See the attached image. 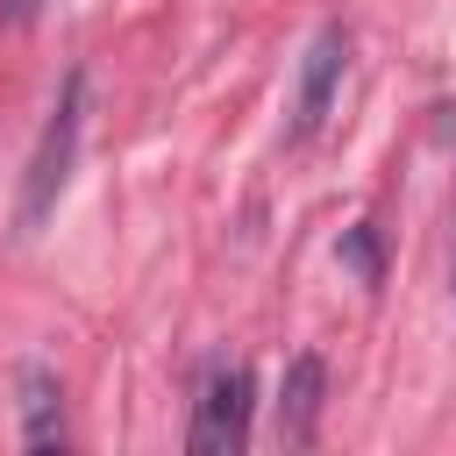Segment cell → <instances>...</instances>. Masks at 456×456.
Here are the masks:
<instances>
[{"mask_svg":"<svg viewBox=\"0 0 456 456\" xmlns=\"http://www.w3.org/2000/svg\"><path fill=\"white\" fill-rule=\"evenodd\" d=\"M342 64H349V36L328 21L314 43H306V64H299V100H292V142H306L328 107H335V86H342Z\"/></svg>","mask_w":456,"mask_h":456,"instance_id":"3","label":"cell"},{"mask_svg":"<svg viewBox=\"0 0 456 456\" xmlns=\"http://www.w3.org/2000/svg\"><path fill=\"white\" fill-rule=\"evenodd\" d=\"M86 93H93V78H86V71H64V86H57V100H50V121H43V135H36V150H28V171H21V200H14V228H21V235L43 228L50 207H57V192L71 185L78 135H86Z\"/></svg>","mask_w":456,"mask_h":456,"instance_id":"1","label":"cell"},{"mask_svg":"<svg viewBox=\"0 0 456 456\" xmlns=\"http://www.w3.org/2000/svg\"><path fill=\"white\" fill-rule=\"evenodd\" d=\"M249 413H256V385L242 363H221L207 370L200 399H192V428H185V449L192 456H235L249 442Z\"/></svg>","mask_w":456,"mask_h":456,"instance_id":"2","label":"cell"},{"mask_svg":"<svg viewBox=\"0 0 456 456\" xmlns=\"http://www.w3.org/2000/svg\"><path fill=\"white\" fill-rule=\"evenodd\" d=\"M21 442L28 449H64V406H57V378L43 363L21 370Z\"/></svg>","mask_w":456,"mask_h":456,"instance_id":"5","label":"cell"},{"mask_svg":"<svg viewBox=\"0 0 456 456\" xmlns=\"http://www.w3.org/2000/svg\"><path fill=\"white\" fill-rule=\"evenodd\" d=\"M36 7H43V0H0V21H28Z\"/></svg>","mask_w":456,"mask_h":456,"instance_id":"7","label":"cell"},{"mask_svg":"<svg viewBox=\"0 0 456 456\" xmlns=\"http://www.w3.org/2000/svg\"><path fill=\"white\" fill-rule=\"evenodd\" d=\"M342 264H349V271H356L363 285H378V278H385V256H378V235H370V228H349V235H342Z\"/></svg>","mask_w":456,"mask_h":456,"instance_id":"6","label":"cell"},{"mask_svg":"<svg viewBox=\"0 0 456 456\" xmlns=\"http://www.w3.org/2000/svg\"><path fill=\"white\" fill-rule=\"evenodd\" d=\"M321 399H328V363H321V349H299L285 363V385H278V442L285 449H306L314 442Z\"/></svg>","mask_w":456,"mask_h":456,"instance_id":"4","label":"cell"}]
</instances>
